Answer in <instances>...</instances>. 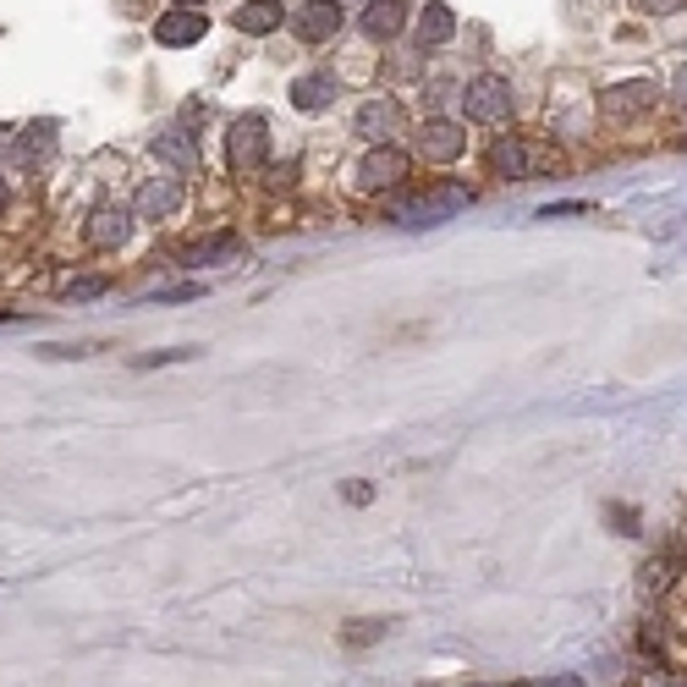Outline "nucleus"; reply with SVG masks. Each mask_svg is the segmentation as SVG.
Wrapping results in <instances>:
<instances>
[{"label": "nucleus", "mask_w": 687, "mask_h": 687, "mask_svg": "<svg viewBox=\"0 0 687 687\" xmlns=\"http://www.w3.org/2000/svg\"><path fill=\"white\" fill-rule=\"evenodd\" d=\"M468 204H473V187H462V182H435L430 193L402 198V204L391 209V220H397V226H440V220H451V215L468 209Z\"/></svg>", "instance_id": "f257e3e1"}, {"label": "nucleus", "mask_w": 687, "mask_h": 687, "mask_svg": "<svg viewBox=\"0 0 687 687\" xmlns=\"http://www.w3.org/2000/svg\"><path fill=\"white\" fill-rule=\"evenodd\" d=\"M264 160H270V122H264V111H248L226 133V165H231V176H253Z\"/></svg>", "instance_id": "f03ea898"}, {"label": "nucleus", "mask_w": 687, "mask_h": 687, "mask_svg": "<svg viewBox=\"0 0 687 687\" xmlns=\"http://www.w3.org/2000/svg\"><path fill=\"white\" fill-rule=\"evenodd\" d=\"M512 105H517V94H512V83H506L501 72H479V78H468V89H462V116H468V122L501 127V122H512Z\"/></svg>", "instance_id": "7ed1b4c3"}, {"label": "nucleus", "mask_w": 687, "mask_h": 687, "mask_svg": "<svg viewBox=\"0 0 687 687\" xmlns=\"http://www.w3.org/2000/svg\"><path fill=\"white\" fill-rule=\"evenodd\" d=\"M408 176H413V154L397 149V144H375L364 154V165H358V187L364 193H402Z\"/></svg>", "instance_id": "20e7f679"}, {"label": "nucleus", "mask_w": 687, "mask_h": 687, "mask_svg": "<svg viewBox=\"0 0 687 687\" xmlns=\"http://www.w3.org/2000/svg\"><path fill=\"white\" fill-rule=\"evenodd\" d=\"M341 23H347V12H341V0H302V7L291 12V34L302 45H330L341 34Z\"/></svg>", "instance_id": "39448f33"}, {"label": "nucleus", "mask_w": 687, "mask_h": 687, "mask_svg": "<svg viewBox=\"0 0 687 687\" xmlns=\"http://www.w3.org/2000/svg\"><path fill=\"white\" fill-rule=\"evenodd\" d=\"M204 34H209V18H204L198 7H171V12L154 18V45H165V50L204 45Z\"/></svg>", "instance_id": "423d86ee"}, {"label": "nucleus", "mask_w": 687, "mask_h": 687, "mask_svg": "<svg viewBox=\"0 0 687 687\" xmlns=\"http://www.w3.org/2000/svg\"><path fill=\"white\" fill-rule=\"evenodd\" d=\"M462 149H468V127H462V122H451V116H430V122L419 127V154H424V160L451 165V160H462Z\"/></svg>", "instance_id": "0eeeda50"}, {"label": "nucleus", "mask_w": 687, "mask_h": 687, "mask_svg": "<svg viewBox=\"0 0 687 687\" xmlns=\"http://www.w3.org/2000/svg\"><path fill=\"white\" fill-rule=\"evenodd\" d=\"M484 160H490V176H501V182H528V176H539V154H534L523 138H512V133H501Z\"/></svg>", "instance_id": "6e6552de"}, {"label": "nucleus", "mask_w": 687, "mask_h": 687, "mask_svg": "<svg viewBox=\"0 0 687 687\" xmlns=\"http://www.w3.org/2000/svg\"><path fill=\"white\" fill-rule=\"evenodd\" d=\"M133 204H100L94 215H89V226H83V237H89V248H100V253H116L127 237H133Z\"/></svg>", "instance_id": "1a4fd4ad"}, {"label": "nucleus", "mask_w": 687, "mask_h": 687, "mask_svg": "<svg viewBox=\"0 0 687 687\" xmlns=\"http://www.w3.org/2000/svg\"><path fill=\"white\" fill-rule=\"evenodd\" d=\"M649 105H654V83H649V78H627V83L599 89V116H610V122H632V116H643Z\"/></svg>", "instance_id": "9d476101"}, {"label": "nucleus", "mask_w": 687, "mask_h": 687, "mask_svg": "<svg viewBox=\"0 0 687 687\" xmlns=\"http://www.w3.org/2000/svg\"><path fill=\"white\" fill-rule=\"evenodd\" d=\"M182 209V182L176 176H149L138 193H133V215L138 220H171Z\"/></svg>", "instance_id": "9b49d317"}, {"label": "nucleus", "mask_w": 687, "mask_h": 687, "mask_svg": "<svg viewBox=\"0 0 687 687\" xmlns=\"http://www.w3.org/2000/svg\"><path fill=\"white\" fill-rule=\"evenodd\" d=\"M353 127H358V138H369V144H391L397 133H402V105L397 100H364L358 105V116H353Z\"/></svg>", "instance_id": "f8f14e48"}, {"label": "nucleus", "mask_w": 687, "mask_h": 687, "mask_svg": "<svg viewBox=\"0 0 687 687\" xmlns=\"http://www.w3.org/2000/svg\"><path fill=\"white\" fill-rule=\"evenodd\" d=\"M413 39H419V50H446L457 39V12L446 7V0H424V12L413 23Z\"/></svg>", "instance_id": "ddd939ff"}, {"label": "nucleus", "mask_w": 687, "mask_h": 687, "mask_svg": "<svg viewBox=\"0 0 687 687\" xmlns=\"http://www.w3.org/2000/svg\"><path fill=\"white\" fill-rule=\"evenodd\" d=\"M154 154L176 171V176H193L198 165H204V154H198V138L187 133V127H165V133H154Z\"/></svg>", "instance_id": "4468645a"}, {"label": "nucleus", "mask_w": 687, "mask_h": 687, "mask_svg": "<svg viewBox=\"0 0 687 687\" xmlns=\"http://www.w3.org/2000/svg\"><path fill=\"white\" fill-rule=\"evenodd\" d=\"M231 28H237V34H253V39L280 34V28H286V7H280V0H242V7L231 12Z\"/></svg>", "instance_id": "2eb2a0df"}, {"label": "nucleus", "mask_w": 687, "mask_h": 687, "mask_svg": "<svg viewBox=\"0 0 687 687\" xmlns=\"http://www.w3.org/2000/svg\"><path fill=\"white\" fill-rule=\"evenodd\" d=\"M358 28H364L369 39L391 45V39L408 28V0H369V7H364V18H358Z\"/></svg>", "instance_id": "dca6fc26"}, {"label": "nucleus", "mask_w": 687, "mask_h": 687, "mask_svg": "<svg viewBox=\"0 0 687 687\" xmlns=\"http://www.w3.org/2000/svg\"><path fill=\"white\" fill-rule=\"evenodd\" d=\"M335 94H341V83H335L330 72H308V78L291 83V105H297V111H330Z\"/></svg>", "instance_id": "f3484780"}, {"label": "nucleus", "mask_w": 687, "mask_h": 687, "mask_svg": "<svg viewBox=\"0 0 687 687\" xmlns=\"http://www.w3.org/2000/svg\"><path fill=\"white\" fill-rule=\"evenodd\" d=\"M237 248H242L237 231H215V237L187 242V248H182V264H187V270H198V264H220V259H237Z\"/></svg>", "instance_id": "a211bd4d"}, {"label": "nucleus", "mask_w": 687, "mask_h": 687, "mask_svg": "<svg viewBox=\"0 0 687 687\" xmlns=\"http://www.w3.org/2000/svg\"><path fill=\"white\" fill-rule=\"evenodd\" d=\"M671 583H676V556H654V561L643 566V577H638V588H643L649 599H660Z\"/></svg>", "instance_id": "6ab92c4d"}, {"label": "nucleus", "mask_w": 687, "mask_h": 687, "mask_svg": "<svg viewBox=\"0 0 687 687\" xmlns=\"http://www.w3.org/2000/svg\"><path fill=\"white\" fill-rule=\"evenodd\" d=\"M386 632H391V621L369 616V621H347V627H341V643H353V649H364V643H375V638H386Z\"/></svg>", "instance_id": "aec40b11"}, {"label": "nucleus", "mask_w": 687, "mask_h": 687, "mask_svg": "<svg viewBox=\"0 0 687 687\" xmlns=\"http://www.w3.org/2000/svg\"><path fill=\"white\" fill-rule=\"evenodd\" d=\"M111 280L105 275H83V280H67V302H89V297H105Z\"/></svg>", "instance_id": "412c9836"}, {"label": "nucleus", "mask_w": 687, "mask_h": 687, "mask_svg": "<svg viewBox=\"0 0 687 687\" xmlns=\"http://www.w3.org/2000/svg\"><path fill=\"white\" fill-rule=\"evenodd\" d=\"M193 358V347H171V353H144V358H133V369H160V364H187Z\"/></svg>", "instance_id": "4be33fe9"}, {"label": "nucleus", "mask_w": 687, "mask_h": 687, "mask_svg": "<svg viewBox=\"0 0 687 687\" xmlns=\"http://www.w3.org/2000/svg\"><path fill=\"white\" fill-rule=\"evenodd\" d=\"M45 149H50V127H34V138H28V133L18 138V154H23V160H28V154H45Z\"/></svg>", "instance_id": "5701e85b"}, {"label": "nucleus", "mask_w": 687, "mask_h": 687, "mask_svg": "<svg viewBox=\"0 0 687 687\" xmlns=\"http://www.w3.org/2000/svg\"><path fill=\"white\" fill-rule=\"evenodd\" d=\"M270 187H275V193L297 187V160H280V165H270Z\"/></svg>", "instance_id": "b1692460"}, {"label": "nucleus", "mask_w": 687, "mask_h": 687, "mask_svg": "<svg viewBox=\"0 0 687 687\" xmlns=\"http://www.w3.org/2000/svg\"><path fill=\"white\" fill-rule=\"evenodd\" d=\"M347 501H353V506H369V501H375L369 479H353V484H347Z\"/></svg>", "instance_id": "393cba45"}, {"label": "nucleus", "mask_w": 687, "mask_h": 687, "mask_svg": "<svg viewBox=\"0 0 687 687\" xmlns=\"http://www.w3.org/2000/svg\"><path fill=\"white\" fill-rule=\"evenodd\" d=\"M517 687H583V676H539V682H517Z\"/></svg>", "instance_id": "a878e982"}, {"label": "nucleus", "mask_w": 687, "mask_h": 687, "mask_svg": "<svg viewBox=\"0 0 687 687\" xmlns=\"http://www.w3.org/2000/svg\"><path fill=\"white\" fill-rule=\"evenodd\" d=\"M198 291H204V286H165L160 302H187V297H198Z\"/></svg>", "instance_id": "bb28decb"}, {"label": "nucleus", "mask_w": 687, "mask_h": 687, "mask_svg": "<svg viewBox=\"0 0 687 687\" xmlns=\"http://www.w3.org/2000/svg\"><path fill=\"white\" fill-rule=\"evenodd\" d=\"M610 517L621 523V534H638V512H627V506H610Z\"/></svg>", "instance_id": "cd10ccee"}, {"label": "nucleus", "mask_w": 687, "mask_h": 687, "mask_svg": "<svg viewBox=\"0 0 687 687\" xmlns=\"http://www.w3.org/2000/svg\"><path fill=\"white\" fill-rule=\"evenodd\" d=\"M638 7H649V12H676V0H638Z\"/></svg>", "instance_id": "c85d7f7f"}, {"label": "nucleus", "mask_w": 687, "mask_h": 687, "mask_svg": "<svg viewBox=\"0 0 687 687\" xmlns=\"http://www.w3.org/2000/svg\"><path fill=\"white\" fill-rule=\"evenodd\" d=\"M676 100H682V105H687V67H682V72H676Z\"/></svg>", "instance_id": "c756f323"}, {"label": "nucleus", "mask_w": 687, "mask_h": 687, "mask_svg": "<svg viewBox=\"0 0 687 687\" xmlns=\"http://www.w3.org/2000/svg\"><path fill=\"white\" fill-rule=\"evenodd\" d=\"M18 319H28V313H18V308H0V324H18Z\"/></svg>", "instance_id": "7c9ffc66"}, {"label": "nucleus", "mask_w": 687, "mask_h": 687, "mask_svg": "<svg viewBox=\"0 0 687 687\" xmlns=\"http://www.w3.org/2000/svg\"><path fill=\"white\" fill-rule=\"evenodd\" d=\"M7 204H12V193H7V182H0V215H7Z\"/></svg>", "instance_id": "2f4dec72"}, {"label": "nucleus", "mask_w": 687, "mask_h": 687, "mask_svg": "<svg viewBox=\"0 0 687 687\" xmlns=\"http://www.w3.org/2000/svg\"><path fill=\"white\" fill-rule=\"evenodd\" d=\"M171 7H204V0H171Z\"/></svg>", "instance_id": "473e14b6"}, {"label": "nucleus", "mask_w": 687, "mask_h": 687, "mask_svg": "<svg viewBox=\"0 0 687 687\" xmlns=\"http://www.w3.org/2000/svg\"><path fill=\"white\" fill-rule=\"evenodd\" d=\"M660 687H687V682H682V676H676V682H660Z\"/></svg>", "instance_id": "72a5a7b5"}, {"label": "nucleus", "mask_w": 687, "mask_h": 687, "mask_svg": "<svg viewBox=\"0 0 687 687\" xmlns=\"http://www.w3.org/2000/svg\"><path fill=\"white\" fill-rule=\"evenodd\" d=\"M495 687H506V682H495Z\"/></svg>", "instance_id": "f704fd0d"}]
</instances>
